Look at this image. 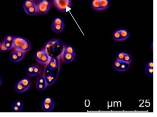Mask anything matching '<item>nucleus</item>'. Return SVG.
<instances>
[{"label": "nucleus", "mask_w": 157, "mask_h": 117, "mask_svg": "<svg viewBox=\"0 0 157 117\" xmlns=\"http://www.w3.org/2000/svg\"><path fill=\"white\" fill-rule=\"evenodd\" d=\"M132 60H133V56L132 55L128 52H126L123 62L130 64L132 62Z\"/></svg>", "instance_id": "obj_23"}, {"label": "nucleus", "mask_w": 157, "mask_h": 117, "mask_svg": "<svg viewBox=\"0 0 157 117\" xmlns=\"http://www.w3.org/2000/svg\"><path fill=\"white\" fill-rule=\"evenodd\" d=\"M44 76L45 78L48 86L53 85L56 80V76H55L52 73H47Z\"/></svg>", "instance_id": "obj_7"}, {"label": "nucleus", "mask_w": 157, "mask_h": 117, "mask_svg": "<svg viewBox=\"0 0 157 117\" xmlns=\"http://www.w3.org/2000/svg\"><path fill=\"white\" fill-rule=\"evenodd\" d=\"M14 89L17 93H23L25 92L28 90V89L23 86L18 81L15 83V86H14Z\"/></svg>", "instance_id": "obj_9"}, {"label": "nucleus", "mask_w": 157, "mask_h": 117, "mask_svg": "<svg viewBox=\"0 0 157 117\" xmlns=\"http://www.w3.org/2000/svg\"><path fill=\"white\" fill-rule=\"evenodd\" d=\"M14 51H15L16 54L17 55L21 60H22L24 58L25 56V53L23 52L21 50H18V49H16Z\"/></svg>", "instance_id": "obj_32"}, {"label": "nucleus", "mask_w": 157, "mask_h": 117, "mask_svg": "<svg viewBox=\"0 0 157 117\" xmlns=\"http://www.w3.org/2000/svg\"><path fill=\"white\" fill-rule=\"evenodd\" d=\"M35 5H36L35 3L33 0H25L24 2L23 6L24 9H25Z\"/></svg>", "instance_id": "obj_22"}, {"label": "nucleus", "mask_w": 157, "mask_h": 117, "mask_svg": "<svg viewBox=\"0 0 157 117\" xmlns=\"http://www.w3.org/2000/svg\"><path fill=\"white\" fill-rule=\"evenodd\" d=\"M10 59L11 62L14 63H18L21 61L14 51L11 53L10 55Z\"/></svg>", "instance_id": "obj_20"}, {"label": "nucleus", "mask_w": 157, "mask_h": 117, "mask_svg": "<svg viewBox=\"0 0 157 117\" xmlns=\"http://www.w3.org/2000/svg\"><path fill=\"white\" fill-rule=\"evenodd\" d=\"M63 50L65 51L67 53H69L72 54H76V51L75 48L73 46L71 45H67L64 46Z\"/></svg>", "instance_id": "obj_19"}, {"label": "nucleus", "mask_w": 157, "mask_h": 117, "mask_svg": "<svg viewBox=\"0 0 157 117\" xmlns=\"http://www.w3.org/2000/svg\"><path fill=\"white\" fill-rule=\"evenodd\" d=\"M23 109L21 108L20 107L15 105L13 103L11 106V111L14 112H19L22 111Z\"/></svg>", "instance_id": "obj_33"}, {"label": "nucleus", "mask_w": 157, "mask_h": 117, "mask_svg": "<svg viewBox=\"0 0 157 117\" xmlns=\"http://www.w3.org/2000/svg\"><path fill=\"white\" fill-rule=\"evenodd\" d=\"M1 43L0 42V47H1Z\"/></svg>", "instance_id": "obj_41"}, {"label": "nucleus", "mask_w": 157, "mask_h": 117, "mask_svg": "<svg viewBox=\"0 0 157 117\" xmlns=\"http://www.w3.org/2000/svg\"><path fill=\"white\" fill-rule=\"evenodd\" d=\"M51 57L44 50L42 57L40 58L38 63L43 64H48L51 59Z\"/></svg>", "instance_id": "obj_8"}, {"label": "nucleus", "mask_w": 157, "mask_h": 117, "mask_svg": "<svg viewBox=\"0 0 157 117\" xmlns=\"http://www.w3.org/2000/svg\"><path fill=\"white\" fill-rule=\"evenodd\" d=\"M52 24H65L64 20L60 17H56L54 18Z\"/></svg>", "instance_id": "obj_26"}, {"label": "nucleus", "mask_w": 157, "mask_h": 117, "mask_svg": "<svg viewBox=\"0 0 157 117\" xmlns=\"http://www.w3.org/2000/svg\"><path fill=\"white\" fill-rule=\"evenodd\" d=\"M100 10L104 11L107 9L110 6L109 0H100Z\"/></svg>", "instance_id": "obj_12"}, {"label": "nucleus", "mask_w": 157, "mask_h": 117, "mask_svg": "<svg viewBox=\"0 0 157 117\" xmlns=\"http://www.w3.org/2000/svg\"><path fill=\"white\" fill-rule=\"evenodd\" d=\"M42 103L45 104H52L55 105V101L54 99L49 96H47L43 99Z\"/></svg>", "instance_id": "obj_21"}, {"label": "nucleus", "mask_w": 157, "mask_h": 117, "mask_svg": "<svg viewBox=\"0 0 157 117\" xmlns=\"http://www.w3.org/2000/svg\"><path fill=\"white\" fill-rule=\"evenodd\" d=\"M123 61H120V60H118V59H116L113 62V67L114 70L116 71H118V69L120 68V66H121V64H122Z\"/></svg>", "instance_id": "obj_24"}, {"label": "nucleus", "mask_w": 157, "mask_h": 117, "mask_svg": "<svg viewBox=\"0 0 157 117\" xmlns=\"http://www.w3.org/2000/svg\"><path fill=\"white\" fill-rule=\"evenodd\" d=\"M91 7L94 10L101 11L100 0H92L91 2Z\"/></svg>", "instance_id": "obj_18"}, {"label": "nucleus", "mask_w": 157, "mask_h": 117, "mask_svg": "<svg viewBox=\"0 0 157 117\" xmlns=\"http://www.w3.org/2000/svg\"><path fill=\"white\" fill-rule=\"evenodd\" d=\"M48 65V68L50 70V71H55L56 69H58L59 67V63L58 61L57 58H52L51 57V59H50L49 62H48V64H47Z\"/></svg>", "instance_id": "obj_5"}, {"label": "nucleus", "mask_w": 157, "mask_h": 117, "mask_svg": "<svg viewBox=\"0 0 157 117\" xmlns=\"http://www.w3.org/2000/svg\"><path fill=\"white\" fill-rule=\"evenodd\" d=\"M31 47V45L30 42L25 39L24 42L22 44V45L21 46V47L18 50H21L23 52L26 53V52H28L30 50Z\"/></svg>", "instance_id": "obj_11"}, {"label": "nucleus", "mask_w": 157, "mask_h": 117, "mask_svg": "<svg viewBox=\"0 0 157 117\" xmlns=\"http://www.w3.org/2000/svg\"><path fill=\"white\" fill-rule=\"evenodd\" d=\"M118 31L121 35L122 42L126 41L128 39L130 36V32L128 30L124 28H121V29H118Z\"/></svg>", "instance_id": "obj_6"}, {"label": "nucleus", "mask_w": 157, "mask_h": 117, "mask_svg": "<svg viewBox=\"0 0 157 117\" xmlns=\"http://www.w3.org/2000/svg\"><path fill=\"white\" fill-rule=\"evenodd\" d=\"M13 103L15 104V105H17L18 107L21 108L23 109L24 103L21 100H17L13 102Z\"/></svg>", "instance_id": "obj_36"}, {"label": "nucleus", "mask_w": 157, "mask_h": 117, "mask_svg": "<svg viewBox=\"0 0 157 117\" xmlns=\"http://www.w3.org/2000/svg\"><path fill=\"white\" fill-rule=\"evenodd\" d=\"M145 72L146 75L150 77H152L153 75V68H147L145 67Z\"/></svg>", "instance_id": "obj_31"}, {"label": "nucleus", "mask_w": 157, "mask_h": 117, "mask_svg": "<svg viewBox=\"0 0 157 117\" xmlns=\"http://www.w3.org/2000/svg\"><path fill=\"white\" fill-rule=\"evenodd\" d=\"M2 78L0 76V86L1 85L2 83Z\"/></svg>", "instance_id": "obj_40"}, {"label": "nucleus", "mask_w": 157, "mask_h": 117, "mask_svg": "<svg viewBox=\"0 0 157 117\" xmlns=\"http://www.w3.org/2000/svg\"><path fill=\"white\" fill-rule=\"evenodd\" d=\"M65 24H52V30L56 33H59L64 30Z\"/></svg>", "instance_id": "obj_13"}, {"label": "nucleus", "mask_w": 157, "mask_h": 117, "mask_svg": "<svg viewBox=\"0 0 157 117\" xmlns=\"http://www.w3.org/2000/svg\"><path fill=\"white\" fill-rule=\"evenodd\" d=\"M36 5L37 13L40 14H45L48 12L51 7L49 0H39Z\"/></svg>", "instance_id": "obj_1"}, {"label": "nucleus", "mask_w": 157, "mask_h": 117, "mask_svg": "<svg viewBox=\"0 0 157 117\" xmlns=\"http://www.w3.org/2000/svg\"><path fill=\"white\" fill-rule=\"evenodd\" d=\"M44 51V49H41V50H37V51H36V52H35V58L36 60L38 63V62H39V60H40V58H41V57H42V55H43Z\"/></svg>", "instance_id": "obj_27"}, {"label": "nucleus", "mask_w": 157, "mask_h": 117, "mask_svg": "<svg viewBox=\"0 0 157 117\" xmlns=\"http://www.w3.org/2000/svg\"><path fill=\"white\" fill-rule=\"evenodd\" d=\"M129 68H130V64L125 63L123 61L118 71L121 72H126L129 69Z\"/></svg>", "instance_id": "obj_16"}, {"label": "nucleus", "mask_w": 157, "mask_h": 117, "mask_svg": "<svg viewBox=\"0 0 157 117\" xmlns=\"http://www.w3.org/2000/svg\"><path fill=\"white\" fill-rule=\"evenodd\" d=\"M3 42L5 44L6 46H7V49L8 51L11 50L13 48V43L10 42H7V41H3Z\"/></svg>", "instance_id": "obj_37"}, {"label": "nucleus", "mask_w": 157, "mask_h": 117, "mask_svg": "<svg viewBox=\"0 0 157 117\" xmlns=\"http://www.w3.org/2000/svg\"><path fill=\"white\" fill-rule=\"evenodd\" d=\"M25 39V38L21 36H14L13 42V48H14L15 50L19 49L22 44L23 43Z\"/></svg>", "instance_id": "obj_4"}, {"label": "nucleus", "mask_w": 157, "mask_h": 117, "mask_svg": "<svg viewBox=\"0 0 157 117\" xmlns=\"http://www.w3.org/2000/svg\"><path fill=\"white\" fill-rule=\"evenodd\" d=\"M24 10L25 12L30 16H33L37 13V10H36V5L29 7L27 9H25Z\"/></svg>", "instance_id": "obj_14"}, {"label": "nucleus", "mask_w": 157, "mask_h": 117, "mask_svg": "<svg viewBox=\"0 0 157 117\" xmlns=\"http://www.w3.org/2000/svg\"><path fill=\"white\" fill-rule=\"evenodd\" d=\"M33 1H36V0H33Z\"/></svg>", "instance_id": "obj_42"}, {"label": "nucleus", "mask_w": 157, "mask_h": 117, "mask_svg": "<svg viewBox=\"0 0 157 117\" xmlns=\"http://www.w3.org/2000/svg\"><path fill=\"white\" fill-rule=\"evenodd\" d=\"M56 8L61 12H66L71 7V0H53Z\"/></svg>", "instance_id": "obj_2"}, {"label": "nucleus", "mask_w": 157, "mask_h": 117, "mask_svg": "<svg viewBox=\"0 0 157 117\" xmlns=\"http://www.w3.org/2000/svg\"><path fill=\"white\" fill-rule=\"evenodd\" d=\"M18 81L28 89L30 88L32 85V81L28 77L22 78L20 80H18Z\"/></svg>", "instance_id": "obj_10"}, {"label": "nucleus", "mask_w": 157, "mask_h": 117, "mask_svg": "<svg viewBox=\"0 0 157 117\" xmlns=\"http://www.w3.org/2000/svg\"><path fill=\"white\" fill-rule=\"evenodd\" d=\"M14 36H13V35H7L6 36H5L4 40V41H7V42L13 43V39H14Z\"/></svg>", "instance_id": "obj_34"}, {"label": "nucleus", "mask_w": 157, "mask_h": 117, "mask_svg": "<svg viewBox=\"0 0 157 117\" xmlns=\"http://www.w3.org/2000/svg\"><path fill=\"white\" fill-rule=\"evenodd\" d=\"M36 82L41 83V84H47V83L46 81L45 78L44 76H40L39 77H38Z\"/></svg>", "instance_id": "obj_35"}, {"label": "nucleus", "mask_w": 157, "mask_h": 117, "mask_svg": "<svg viewBox=\"0 0 157 117\" xmlns=\"http://www.w3.org/2000/svg\"><path fill=\"white\" fill-rule=\"evenodd\" d=\"M55 105L42 103V109L45 112H50L54 109Z\"/></svg>", "instance_id": "obj_15"}, {"label": "nucleus", "mask_w": 157, "mask_h": 117, "mask_svg": "<svg viewBox=\"0 0 157 117\" xmlns=\"http://www.w3.org/2000/svg\"><path fill=\"white\" fill-rule=\"evenodd\" d=\"M112 37L114 41L117 42H121V37L118 29H117L113 32Z\"/></svg>", "instance_id": "obj_17"}, {"label": "nucleus", "mask_w": 157, "mask_h": 117, "mask_svg": "<svg viewBox=\"0 0 157 117\" xmlns=\"http://www.w3.org/2000/svg\"><path fill=\"white\" fill-rule=\"evenodd\" d=\"M0 48L1 49V50H2V51H8L7 46H6V45H5V44L3 42L1 44Z\"/></svg>", "instance_id": "obj_39"}, {"label": "nucleus", "mask_w": 157, "mask_h": 117, "mask_svg": "<svg viewBox=\"0 0 157 117\" xmlns=\"http://www.w3.org/2000/svg\"><path fill=\"white\" fill-rule=\"evenodd\" d=\"M146 67L150 68H153L154 64H153V62L152 60H149L147 62L146 65Z\"/></svg>", "instance_id": "obj_38"}, {"label": "nucleus", "mask_w": 157, "mask_h": 117, "mask_svg": "<svg viewBox=\"0 0 157 117\" xmlns=\"http://www.w3.org/2000/svg\"><path fill=\"white\" fill-rule=\"evenodd\" d=\"M48 85L47 84H41V83H36V89L39 91H43L46 89Z\"/></svg>", "instance_id": "obj_28"}, {"label": "nucleus", "mask_w": 157, "mask_h": 117, "mask_svg": "<svg viewBox=\"0 0 157 117\" xmlns=\"http://www.w3.org/2000/svg\"><path fill=\"white\" fill-rule=\"evenodd\" d=\"M41 68L37 65H34V68L32 74V77L36 76L41 73Z\"/></svg>", "instance_id": "obj_25"}, {"label": "nucleus", "mask_w": 157, "mask_h": 117, "mask_svg": "<svg viewBox=\"0 0 157 117\" xmlns=\"http://www.w3.org/2000/svg\"><path fill=\"white\" fill-rule=\"evenodd\" d=\"M126 51H120L117 53L116 55V58L121 61H123L126 53Z\"/></svg>", "instance_id": "obj_29"}, {"label": "nucleus", "mask_w": 157, "mask_h": 117, "mask_svg": "<svg viewBox=\"0 0 157 117\" xmlns=\"http://www.w3.org/2000/svg\"><path fill=\"white\" fill-rule=\"evenodd\" d=\"M75 56H76V55L67 53L64 50H63L61 53V57H62V60L67 64H70V63L73 62L75 59Z\"/></svg>", "instance_id": "obj_3"}, {"label": "nucleus", "mask_w": 157, "mask_h": 117, "mask_svg": "<svg viewBox=\"0 0 157 117\" xmlns=\"http://www.w3.org/2000/svg\"><path fill=\"white\" fill-rule=\"evenodd\" d=\"M34 68V65H30L27 67L25 72L28 75L32 76V74Z\"/></svg>", "instance_id": "obj_30"}]
</instances>
